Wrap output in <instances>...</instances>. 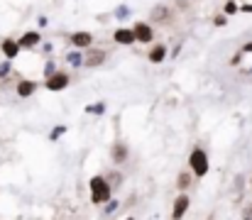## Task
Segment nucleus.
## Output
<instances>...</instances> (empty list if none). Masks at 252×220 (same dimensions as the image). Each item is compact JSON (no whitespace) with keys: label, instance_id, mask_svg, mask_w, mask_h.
<instances>
[{"label":"nucleus","instance_id":"12","mask_svg":"<svg viewBox=\"0 0 252 220\" xmlns=\"http://www.w3.org/2000/svg\"><path fill=\"white\" fill-rule=\"evenodd\" d=\"M17 42H20V47H22V49H34V47L42 42V34H39V32H25Z\"/></svg>","mask_w":252,"mask_h":220},{"label":"nucleus","instance_id":"25","mask_svg":"<svg viewBox=\"0 0 252 220\" xmlns=\"http://www.w3.org/2000/svg\"><path fill=\"white\" fill-rule=\"evenodd\" d=\"M240 62H243V52H240V54H235V57L230 59V64H240Z\"/></svg>","mask_w":252,"mask_h":220},{"label":"nucleus","instance_id":"9","mask_svg":"<svg viewBox=\"0 0 252 220\" xmlns=\"http://www.w3.org/2000/svg\"><path fill=\"white\" fill-rule=\"evenodd\" d=\"M0 49H2V54H5V62H12L17 54H20V42L17 39H10V37H5L2 42H0Z\"/></svg>","mask_w":252,"mask_h":220},{"label":"nucleus","instance_id":"21","mask_svg":"<svg viewBox=\"0 0 252 220\" xmlns=\"http://www.w3.org/2000/svg\"><path fill=\"white\" fill-rule=\"evenodd\" d=\"M127 15H130V10H127V7H125V5H120V7H118V10H115V17H118V20H125V17H127Z\"/></svg>","mask_w":252,"mask_h":220},{"label":"nucleus","instance_id":"16","mask_svg":"<svg viewBox=\"0 0 252 220\" xmlns=\"http://www.w3.org/2000/svg\"><path fill=\"white\" fill-rule=\"evenodd\" d=\"M66 62H69L71 66H84V54H79V52H74V54H66Z\"/></svg>","mask_w":252,"mask_h":220},{"label":"nucleus","instance_id":"10","mask_svg":"<svg viewBox=\"0 0 252 220\" xmlns=\"http://www.w3.org/2000/svg\"><path fill=\"white\" fill-rule=\"evenodd\" d=\"M71 44L76 47V49H91V44H93V34L91 32H74L71 34Z\"/></svg>","mask_w":252,"mask_h":220},{"label":"nucleus","instance_id":"5","mask_svg":"<svg viewBox=\"0 0 252 220\" xmlns=\"http://www.w3.org/2000/svg\"><path fill=\"white\" fill-rule=\"evenodd\" d=\"M108 59V54L103 49H86L84 52V66L86 69H95V66H103V62Z\"/></svg>","mask_w":252,"mask_h":220},{"label":"nucleus","instance_id":"8","mask_svg":"<svg viewBox=\"0 0 252 220\" xmlns=\"http://www.w3.org/2000/svg\"><path fill=\"white\" fill-rule=\"evenodd\" d=\"M150 17H152V22H162V25H167V22L174 20V10H171L169 5H155L152 12H150Z\"/></svg>","mask_w":252,"mask_h":220},{"label":"nucleus","instance_id":"24","mask_svg":"<svg viewBox=\"0 0 252 220\" xmlns=\"http://www.w3.org/2000/svg\"><path fill=\"white\" fill-rule=\"evenodd\" d=\"M243 54H252V42H248V44H243V49H240Z\"/></svg>","mask_w":252,"mask_h":220},{"label":"nucleus","instance_id":"19","mask_svg":"<svg viewBox=\"0 0 252 220\" xmlns=\"http://www.w3.org/2000/svg\"><path fill=\"white\" fill-rule=\"evenodd\" d=\"M64 132H66V125H57V127L52 130V135H49V137H52V140H59Z\"/></svg>","mask_w":252,"mask_h":220},{"label":"nucleus","instance_id":"11","mask_svg":"<svg viewBox=\"0 0 252 220\" xmlns=\"http://www.w3.org/2000/svg\"><path fill=\"white\" fill-rule=\"evenodd\" d=\"M169 57V49H167V44H155L150 52H147V59L152 62V64H162L164 59Z\"/></svg>","mask_w":252,"mask_h":220},{"label":"nucleus","instance_id":"27","mask_svg":"<svg viewBox=\"0 0 252 220\" xmlns=\"http://www.w3.org/2000/svg\"><path fill=\"white\" fill-rule=\"evenodd\" d=\"M125 220H135V218H125Z\"/></svg>","mask_w":252,"mask_h":220},{"label":"nucleus","instance_id":"23","mask_svg":"<svg viewBox=\"0 0 252 220\" xmlns=\"http://www.w3.org/2000/svg\"><path fill=\"white\" fill-rule=\"evenodd\" d=\"M115 208H118V203H115V201H110V203H105V208H103V211L110 216V213H115Z\"/></svg>","mask_w":252,"mask_h":220},{"label":"nucleus","instance_id":"18","mask_svg":"<svg viewBox=\"0 0 252 220\" xmlns=\"http://www.w3.org/2000/svg\"><path fill=\"white\" fill-rule=\"evenodd\" d=\"M223 12H225V15H235V12H240V5H238L235 0H228L225 7H223Z\"/></svg>","mask_w":252,"mask_h":220},{"label":"nucleus","instance_id":"20","mask_svg":"<svg viewBox=\"0 0 252 220\" xmlns=\"http://www.w3.org/2000/svg\"><path fill=\"white\" fill-rule=\"evenodd\" d=\"M213 25H216V27H225V25H228V15H216V17H213Z\"/></svg>","mask_w":252,"mask_h":220},{"label":"nucleus","instance_id":"14","mask_svg":"<svg viewBox=\"0 0 252 220\" xmlns=\"http://www.w3.org/2000/svg\"><path fill=\"white\" fill-rule=\"evenodd\" d=\"M110 157H113V161H115V164L127 161V157H130L127 145H125V142H115V145H113V152H110Z\"/></svg>","mask_w":252,"mask_h":220},{"label":"nucleus","instance_id":"22","mask_svg":"<svg viewBox=\"0 0 252 220\" xmlns=\"http://www.w3.org/2000/svg\"><path fill=\"white\" fill-rule=\"evenodd\" d=\"M12 71V66H10V62H2V64H0V78H5V76H7V73Z\"/></svg>","mask_w":252,"mask_h":220},{"label":"nucleus","instance_id":"29","mask_svg":"<svg viewBox=\"0 0 252 220\" xmlns=\"http://www.w3.org/2000/svg\"><path fill=\"white\" fill-rule=\"evenodd\" d=\"M250 73H252V66H250Z\"/></svg>","mask_w":252,"mask_h":220},{"label":"nucleus","instance_id":"13","mask_svg":"<svg viewBox=\"0 0 252 220\" xmlns=\"http://www.w3.org/2000/svg\"><path fill=\"white\" fill-rule=\"evenodd\" d=\"M15 91H17V95H20V98H30V95L37 91V83H34V81H30V78H20Z\"/></svg>","mask_w":252,"mask_h":220},{"label":"nucleus","instance_id":"26","mask_svg":"<svg viewBox=\"0 0 252 220\" xmlns=\"http://www.w3.org/2000/svg\"><path fill=\"white\" fill-rule=\"evenodd\" d=\"M240 12H252V5H240Z\"/></svg>","mask_w":252,"mask_h":220},{"label":"nucleus","instance_id":"17","mask_svg":"<svg viewBox=\"0 0 252 220\" xmlns=\"http://www.w3.org/2000/svg\"><path fill=\"white\" fill-rule=\"evenodd\" d=\"M86 113H91V115H103V113H105V103H93V105L86 108Z\"/></svg>","mask_w":252,"mask_h":220},{"label":"nucleus","instance_id":"1","mask_svg":"<svg viewBox=\"0 0 252 220\" xmlns=\"http://www.w3.org/2000/svg\"><path fill=\"white\" fill-rule=\"evenodd\" d=\"M88 189H91V201L95 206H105L110 203V196H113V186L105 176H93L88 181Z\"/></svg>","mask_w":252,"mask_h":220},{"label":"nucleus","instance_id":"3","mask_svg":"<svg viewBox=\"0 0 252 220\" xmlns=\"http://www.w3.org/2000/svg\"><path fill=\"white\" fill-rule=\"evenodd\" d=\"M69 73L66 71H57L54 76H49V78H44V88L47 91H52V93H59V91H64L66 86H69Z\"/></svg>","mask_w":252,"mask_h":220},{"label":"nucleus","instance_id":"15","mask_svg":"<svg viewBox=\"0 0 252 220\" xmlns=\"http://www.w3.org/2000/svg\"><path fill=\"white\" fill-rule=\"evenodd\" d=\"M191 179H193L191 169H189V171H181V174L176 176V186H179V191H181V193H184V189H189V186H191Z\"/></svg>","mask_w":252,"mask_h":220},{"label":"nucleus","instance_id":"4","mask_svg":"<svg viewBox=\"0 0 252 220\" xmlns=\"http://www.w3.org/2000/svg\"><path fill=\"white\" fill-rule=\"evenodd\" d=\"M132 30H135V37H137L140 44H150L155 39V27L150 22H135Z\"/></svg>","mask_w":252,"mask_h":220},{"label":"nucleus","instance_id":"30","mask_svg":"<svg viewBox=\"0 0 252 220\" xmlns=\"http://www.w3.org/2000/svg\"><path fill=\"white\" fill-rule=\"evenodd\" d=\"M245 220H252V218H245Z\"/></svg>","mask_w":252,"mask_h":220},{"label":"nucleus","instance_id":"7","mask_svg":"<svg viewBox=\"0 0 252 220\" xmlns=\"http://www.w3.org/2000/svg\"><path fill=\"white\" fill-rule=\"evenodd\" d=\"M113 39H115V44H123V47H130V44L137 42L132 27H120V30H115V32H113Z\"/></svg>","mask_w":252,"mask_h":220},{"label":"nucleus","instance_id":"2","mask_svg":"<svg viewBox=\"0 0 252 220\" xmlns=\"http://www.w3.org/2000/svg\"><path fill=\"white\" fill-rule=\"evenodd\" d=\"M189 169H191L193 176H206V174H208L211 161H208L206 149H201V147H193V149H191V154H189Z\"/></svg>","mask_w":252,"mask_h":220},{"label":"nucleus","instance_id":"28","mask_svg":"<svg viewBox=\"0 0 252 220\" xmlns=\"http://www.w3.org/2000/svg\"><path fill=\"white\" fill-rule=\"evenodd\" d=\"M250 189H252V179H250Z\"/></svg>","mask_w":252,"mask_h":220},{"label":"nucleus","instance_id":"6","mask_svg":"<svg viewBox=\"0 0 252 220\" xmlns=\"http://www.w3.org/2000/svg\"><path fill=\"white\" fill-rule=\"evenodd\" d=\"M189 206H191V198H189L186 193H179L176 201H174V208H171V218L181 220L186 213H189Z\"/></svg>","mask_w":252,"mask_h":220}]
</instances>
